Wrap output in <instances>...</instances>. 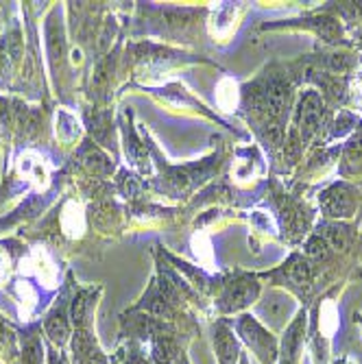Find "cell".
I'll return each mask as SVG.
<instances>
[{"instance_id":"1","label":"cell","mask_w":362,"mask_h":364,"mask_svg":"<svg viewBox=\"0 0 362 364\" xmlns=\"http://www.w3.org/2000/svg\"><path fill=\"white\" fill-rule=\"evenodd\" d=\"M20 273L36 277L44 288L53 290L59 284V267L44 247H33L20 262Z\"/></svg>"},{"instance_id":"2","label":"cell","mask_w":362,"mask_h":364,"mask_svg":"<svg viewBox=\"0 0 362 364\" xmlns=\"http://www.w3.org/2000/svg\"><path fill=\"white\" fill-rule=\"evenodd\" d=\"M16 166H18V173H20V177H24L26 179V183L33 188V190H38V192H42V190H46L48 186H50V164H48V159L42 155V153H38V151H24V153H20V157H18V161H16Z\"/></svg>"},{"instance_id":"3","label":"cell","mask_w":362,"mask_h":364,"mask_svg":"<svg viewBox=\"0 0 362 364\" xmlns=\"http://www.w3.org/2000/svg\"><path fill=\"white\" fill-rule=\"evenodd\" d=\"M59 223H61V231L68 238H73V240L81 238L85 234V212H83L81 203H77V201L65 203L61 210Z\"/></svg>"},{"instance_id":"4","label":"cell","mask_w":362,"mask_h":364,"mask_svg":"<svg viewBox=\"0 0 362 364\" xmlns=\"http://www.w3.org/2000/svg\"><path fill=\"white\" fill-rule=\"evenodd\" d=\"M16 299H18V314L22 321H26L36 312L40 296H38V290L33 288V284H28L26 279H20L16 282Z\"/></svg>"},{"instance_id":"5","label":"cell","mask_w":362,"mask_h":364,"mask_svg":"<svg viewBox=\"0 0 362 364\" xmlns=\"http://www.w3.org/2000/svg\"><path fill=\"white\" fill-rule=\"evenodd\" d=\"M79 120H77V116L75 114H70V112H65V109H61V112H57V120H55V134H57V138L59 140H63V142H73L77 136H79Z\"/></svg>"},{"instance_id":"6","label":"cell","mask_w":362,"mask_h":364,"mask_svg":"<svg viewBox=\"0 0 362 364\" xmlns=\"http://www.w3.org/2000/svg\"><path fill=\"white\" fill-rule=\"evenodd\" d=\"M216 103L223 112H232L238 103V85L234 79L225 77L216 87Z\"/></svg>"},{"instance_id":"7","label":"cell","mask_w":362,"mask_h":364,"mask_svg":"<svg viewBox=\"0 0 362 364\" xmlns=\"http://www.w3.org/2000/svg\"><path fill=\"white\" fill-rule=\"evenodd\" d=\"M234 28H236V11L232 7H225V9L216 11L214 22H212V33H214V36L227 38Z\"/></svg>"},{"instance_id":"8","label":"cell","mask_w":362,"mask_h":364,"mask_svg":"<svg viewBox=\"0 0 362 364\" xmlns=\"http://www.w3.org/2000/svg\"><path fill=\"white\" fill-rule=\"evenodd\" d=\"M192 249H194V255L196 259H201L206 267H212V245L208 240V236L203 234H196L192 238Z\"/></svg>"},{"instance_id":"9","label":"cell","mask_w":362,"mask_h":364,"mask_svg":"<svg viewBox=\"0 0 362 364\" xmlns=\"http://www.w3.org/2000/svg\"><path fill=\"white\" fill-rule=\"evenodd\" d=\"M9 271H11V259H9V253L5 249H0V286L5 284V279L9 277Z\"/></svg>"}]
</instances>
